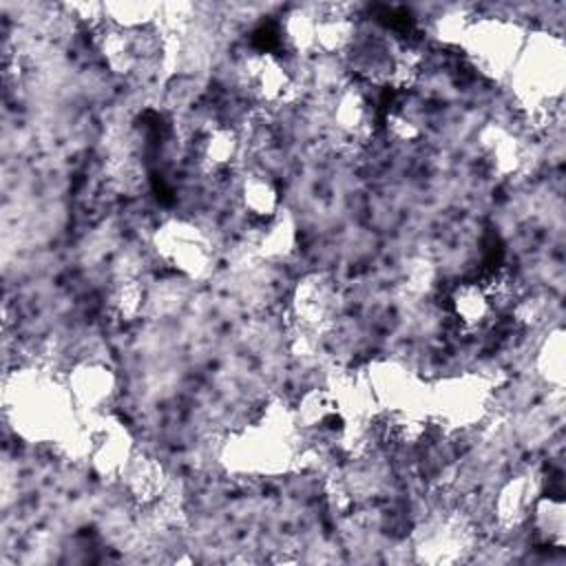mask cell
I'll return each instance as SVG.
<instances>
[{
    "instance_id": "obj_1",
    "label": "cell",
    "mask_w": 566,
    "mask_h": 566,
    "mask_svg": "<svg viewBox=\"0 0 566 566\" xmlns=\"http://www.w3.org/2000/svg\"><path fill=\"white\" fill-rule=\"evenodd\" d=\"M4 411L20 438L31 442L57 440L71 431L75 405L64 380L46 371H18L7 382Z\"/></svg>"
},
{
    "instance_id": "obj_10",
    "label": "cell",
    "mask_w": 566,
    "mask_h": 566,
    "mask_svg": "<svg viewBox=\"0 0 566 566\" xmlns=\"http://www.w3.org/2000/svg\"><path fill=\"white\" fill-rule=\"evenodd\" d=\"M84 442V453L102 478H119L135 453L126 427L106 416H97V424L86 431Z\"/></svg>"
},
{
    "instance_id": "obj_4",
    "label": "cell",
    "mask_w": 566,
    "mask_h": 566,
    "mask_svg": "<svg viewBox=\"0 0 566 566\" xmlns=\"http://www.w3.org/2000/svg\"><path fill=\"white\" fill-rule=\"evenodd\" d=\"M460 40L480 71L491 77H506L526 38L511 20L480 18L467 24Z\"/></svg>"
},
{
    "instance_id": "obj_24",
    "label": "cell",
    "mask_w": 566,
    "mask_h": 566,
    "mask_svg": "<svg viewBox=\"0 0 566 566\" xmlns=\"http://www.w3.org/2000/svg\"><path fill=\"white\" fill-rule=\"evenodd\" d=\"M537 374L555 389L564 387V332L557 327L548 332L535 356Z\"/></svg>"
},
{
    "instance_id": "obj_15",
    "label": "cell",
    "mask_w": 566,
    "mask_h": 566,
    "mask_svg": "<svg viewBox=\"0 0 566 566\" xmlns=\"http://www.w3.org/2000/svg\"><path fill=\"white\" fill-rule=\"evenodd\" d=\"M119 478L124 482L126 493L142 506L155 504L166 489L164 467L155 458L144 453H133Z\"/></svg>"
},
{
    "instance_id": "obj_6",
    "label": "cell",
    "mask_w": 566,
    "mask_h": 566,
    "mask_svg": "<svg viewBox=\"0 0 566 566\" xmlns=\"http://www.w3.org/2000/svg\"><path fill=\"white\" fill-rule=\"evenodd\" d=\"M290 307L303 332H323L338 314V287L325 272L301 276L292 290Z\"/></svg>"
},
{
    "instance_id": "obj_17",
    "label": "cell",
    "mask_w": 566,
    "mask_h": 566,
    "mask_svg": "<svg viewBox=\"0 0 566 566\" xmlns=\"http://www.w3.org/2000/svg\"><path fill=\"white\" fill-rule=\"evenodd\" d=\"M356 27L345 4H323L316 11V49L336 55L352 49Z\"/></svg>"
},
{
    "instance_id": "obj_2",
    "label": "cell",
    "mask_w": 566,
    "mask_h": 566,
    "mask_svg": "<svg viewBox=\"0 0 566 566\" xmlns=\"http://www.w3.org/2000/svg\"><path fill=\"white\" fill-rule=\"evenodd\" d=\"M522 108L533 117H551L562 102L566 80L564 44L557 35L537 33L524 46L509 73Z\"/></svg>"
},
{
    "instance_id": "obj_16",
    "label": "cell",
    "mask_w": 566,
    "mask_h": 566,
    "mask_svg": "<svg viewBox=\"0 0 566 566\" xmlns=\"http://www.w3.org/2000/svg\"><path fill=\"white\" fill-rule=\"evenodd\" d=\"M535 480L531 475H515L509 478L493 502V515L497 524L506 531L517 528L528 520V511L535 500Z\"/></svg>"
},
{
    "instance_id": "obj_7",
    "label": "cell",
    "mask_w": 566,
    "mask_h": 566,
    "mask_svg": "<svg viewBox=\"0 0 566 566\" xmlns=\"http://www.w3.org/2000/svg\"><path fill=\"white\" fill-rule=\"evenodd\" d=\"M66 391L77 411L99 416L117 394V376L99 358L77 360L64 376Z\"/></svg>"
},
{
    "instance_id": "obj_25",
    "label": "cell",
    "mask_w": 566,
    "mask_h": 566,
    "mask_svg": "<svg viewBox=\"0 0 566 566\" xmlns=\"http://www.w3.org/2000/svg\"><path fill=\"white\" fill-rule=\"evenodd\" d=\"M424 119L420 115V111L416 106H411L409 99L396 102L389 111H387V133L398 139V142H416L420 139V135L424 133Z\"/></svg>"
},
{
    "instance_id": "obj_14",
    "label": "cell",
    "mask_w": 566,
    "mask_h": 566,
    "mask_svg": "<svg viewBox=\"0 0 566 566\" xmlns=\"http://www.w3.org/2000/svg\"><path fill=\"white\" fill-rule=\"evenodd\" d=\"M237 199L243 212L259 223H268L281 212L279 188L274 179L261 170H250L241 175V179L237 181Z\"/></svg>"
},
{
    "instance_id": "obj_23",
    "label": "cell",
    "mask_w": 566,
    "mask_h": 566,
    "mask_svg": "<svg viewBox=\"0 0 566 566\" xmlns=\"http://www.w3.org/2000/svg\"><path fill=\"white\" fill-rule=\"evenodd\" d=\"M161 13V4L153 2H108L104 4V20L126 29V31H146L157 15Z\"/></svg>"
},
{
    "instance_id": "obj_13",
    "label": "cell",
    "mask_w": 566,
    "mask_h": 566,
    "mask_svg": "<svg viewBox=\"0 0 566 566\" xmlns=\"http://www.w3.org/2000/svg\"><path fill=\"white\" fill-rule=\"evenodd\" d=\"M241 153V139L232 126L210 124L197 133L195 159L208 172H226Z\"/></svg>"
},
{
    "instance_id": "obj_9",
    "label": "cell",
    "mask_w": 566,
    "mask_h": 566,
    "mask_svg": "<svg viewBox=\"0 0 566 566\" xmlns=\"http://www.w3.org/2000/svg\"><path fill=\"white\" fill-rule=\"evenodd\" d=\"M486 387L480 378L462 376L444 380L440 387L431 389L427 402L447 424L464 427L480 418V411L486 405Z\"/></svg>"
},
{
    "instance_id": "obj_5",
    "label": "cell",
    "mask_w": 566,
    "mask_h": 566,
    "mask_svg": "<svg viewBox=\"0 0 566 566\" xmlns=\"http://www.w3.org/2000/svg\"><path fill=\"white\" fill-rule=\"evenodd\" d=\"M153 245L159 259L184 276L199 279L212 265V243L210 237L188 219H166L155 237Z\"/></svg>"
},
{
    "instance_id": "obj_18",
    "label": "cell",
    "mask_w": 566,
    "mask_h": 566,
    "mask_svg": "<svg viewBox=\"0 0 566 566\" xmlns=\"http://www.w3.org/2000/svg\"><path fill=\"white\" fill-rule=\"evenodd\" d=\"M294 422H296V429H305V431H312V433H321V431H334V422H338L343 427V420L338 416V409H336V402L329 394L327 387H312L307 389L294 411Z\"/></svg>"
},
{
    "instance_id": "obj_12",
    "label": "cell",
    "mask_w": 566,
    "mask_h": 566,
    "mask_svg": "<svg viewBox=\"0 0 566 566\" xmlns=\"http://www.w3.org/2000/svg\"><path fill=\"white\" fill-rule=\"evenodd\" d=\"M447 310L462 329L475 332L491 321L495 303L480 281H462L449 290Z\"/></svg>"
},
{
    "instance_id": "obj_19",
    "label": "cell",
    "mask_w": 566,
    "mask_h": 566,
    "mask_svg": "<svg viewBox=\"0 0 566 566\" xmlns=\"http://www.w3.org/2000/svg\"><path fill=\"white\" fill-rule=\"evenodd\" d=\"M535 533L553 546H564V502L555 495H537L528 511Z\"/></svg>"
},
{
    "instance_id": "obj_20",
    "label": "cell",
    "mask_w": 566,
    "mask_h": 566,
    "mask_svg": "<svg viewBox=\"0 0 566 566\" xmlns=\"http://www.w3.org/2000/svg\"><path fill=\"white\" fill-rule=\"evenodd\" d=\"M256 250L263 259H283L290 252H294L296 245V226L290 214H283V210L263 223L259 237H256Z\"/></svg>"
},
{
    "instance_id": "obj_21",
    "label": "cell",
    "mask_w": 566,
    "mask_h": 566,
    "mask_svg": "<svg viewBox=\"0 0 566 566\" xmlns=\"http://www.w3.org/2000/svg\"><path fill=\"white\" fill-rule=\"evenodd\" d=\"M482 142H484V150L491 157L497 172L509 175L522 166L524 150H522L517 137L511 135L506 128L491 126L489 130H484Z\"/></svg>"
},
{
    "instance_id": "obj_22",
    "label": "cell",
    "mask_w": 566,
    "mask_h": 566,
    "mask_svg": "<svg viewBox=\"0 0 566 566\" xmlns=\"http://www.w3.org/2000/svg\"><path fill=\"white\" fill-rule=\"evenodd\" d=\"M281 35L294 53H307L316 49V11L307 7H296L292 9L283 24H281Z\"/></svg>"
},
{
    "instance_id": "obj_8",
    "label": "cell",
    "mask_w": 566,
    "mask_h": 566,
    "mask_svg": "<svg viewBox=\"0 0 566 566\" xmlns=\"http://www.w3.org/2000/svg\"><path fill=\"white\" fill-rule=\"evenodd\" d=\"M241 73L250 95L265 106L287 104L296 93V80L276 53L256 51L248 55Z\"/></svg>"
},
{
    "instance_id": "obj_11",
    "label": "cell",
    "mask_w": 566,
    "mask_h": 566,
    "mask_svg": "<svg viewBox=\"0 0 566 566\" xmlns=\"http://www.w3.org/2000/svg\"><path fill=\"white\" fill-rule=\"evenodd\" d=\"M334 124L349 142H363L374 133L376 111L369 93L358 84H345L334 99Z\"/></svg>"
},
{
    "instance_id": "obj_3",
    "label": "cell",
    "mask_w": 566,
    "mask_h": 566,
    "mask_svg": "<svg viewBox=\"0 0 566 566\" xmlns=\"http://www.w3.org/2000/svg\"><path fill=\"white\" fill-rule=\"evenodd\" d=\"M290 429H296L294 418L283 424V416L270 411L265 420L226 444L223 458L228 467L245 475H270L281 471L290 460Z\"/></svg>"
},
{
    "instance_id": "obj_26",
    "label": "cell",
    "mask_w": 566,
    "mask_h": 566,
    "mask_svg": "<svg viewBox=\"0 0 566 566\" xmlns=\"http://www.w3.org/2000/svg\"><path fill=\"white\" fill-rule=\"evenodd\" d=\"M144 301H146V292L142 287V283L135 279V276H122L113 290H111V296H108V303H111V310L115 312L117 318L122 321H133L137 318V314L142 312L144 307Z\"/></svg>"
}]
</instances>
